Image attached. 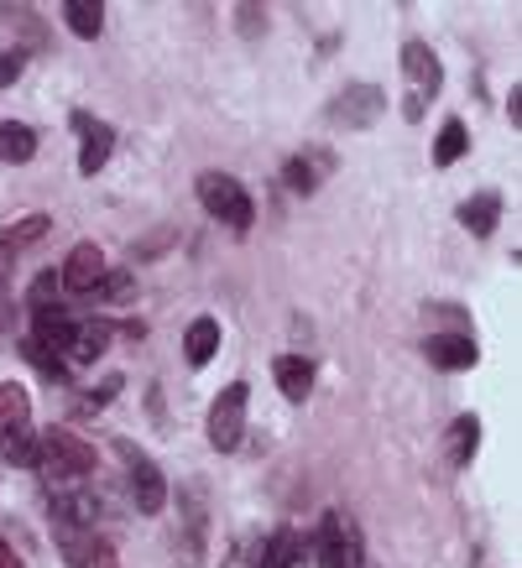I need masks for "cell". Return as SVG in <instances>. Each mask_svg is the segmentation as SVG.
Masks as SVG:
<instances>
[{"label": "cell", "instance_id": "cell-1", "mask_svg": "<svg viewBox=\"0 0 522 568\" xmlns=\"http://www.w3.org/2000/svg\"><path fill=\"white\" fill-rule=\"evenodd\" d=\"M37 469L52 475V480H73V475H89L94 469V448L69 428H48L37 433Z\"/></svg>", "mask_w": 522, "mask_h": 568}, {"label": "cell", "instance_id": "cell-2", "mask_svg": "<svg viewBox=\"0 0 522 568\" xmlns=\"http://www.w3.org/2000/svg\"><path fill=\"white\" fill-rule=\"evenodd\" d=\"M116 454H121V465H126V485H131L137 511L141 517H157V511L168 506V480H162V469L152 465V454H141L131 438H116Z\"/></svg>", "mask_w": 522, "mask_h": 568}, {"label": "cell", "instance_id": "cell-3", "mask_svg": "<svg viewBox=\"0 0 522 568\" xmlns=\"http://www.w3.org/2000/svg\"><path fill=\"white\" fill-rule=\"evenodd\" d=\"M199 204H204L220 224H230V230H245V224L257 220V204H251L245 183H235L230 173H204L199 178Z\"/></svg>", "mask_w": 522, "mask_h": 568}, {"label": "cell", "instance_id": "cell-4", "mask_svg": "<svg viewBox=\"0 0 522 568\" xmlns=\"http://www.w3.org/2000/svg\"><path fill=\"white\" fill-rule=\"evenodd\" d=\"M245 402H251V386L245 381H230L225 392L214 396V407H209V444L230 454V448H241L245 438Z\"/></svg>", "mask_w": 522, "mask_h": 568}, {"label": "cell", "instance_id": "cell-5", "mask_svg": "<svg viewBox=\"0 0 522 568\" xmlns=\"http://www.w3.org/2000/svg\"><path fill=\"white\" fill-rule=\"evenodd\" d=\"M319 568H365L361 532H355L340 511H330L324 527H319Z\"/></svg>", "mask_w": 522, "mask_h": 568}, {"label": "cell", "instance_id": "cell-6", "mask_svg": "<svg viewBox=\"0 0 522 568\" xmlns=\"http://www.w3.org/2000/svg\"><path fill=\"white\" fill-rule=\"evenodd\" d=\"M382 110H387V94L377 84H350V89H340V94H334L330 121L345 125V131H361V125H371Z\"/></svg>", "mask_w": 522, "mask_h": 568}, {"label": "cell", "instance_id": "cell-7", "mask_svg": "<svg viewBox=\"0 0 522 568\" xmlns=\"http://www.w3.org/2000/svg\"><path fill=\"white\" fill-rule=\"evenodd\" d=\"M104 272H110V266H104V251L94 241H84L69 251L63 272H58V287H63V293H94Z\"/></svg>", "mask_w": 522, "mask_h": 568}, {"label": "cell", "instance_id": "cell-8", "mask_svg": "<svg viewBox=\"0 0 522 568\" xmlns=\"http://www.w3.org/2000/svg\"><path fill=\"white\" fill-rule=\"evenodd\" d=\"M73 125L84 131V146H79V173L94 178V173L104 168V162H110V152H116V131H110L104 121H89L84 110L73 115Z\"/></svg>", "mask_w": 522, "mask_h": 568}, {"label": "cell", "instance_id": "cell-9", "mask_svg": "<svg viewBox=\"0 0 522 568\" xmlns=\"http://www.w3.org/2000/svg\"><path fill=\"white\" fill-rule=\"evenodd\" d=\"M402 73L413 79V100L423 104L429 94H439V84H444V69H439V58L423 42H408L402 48Z\"/></svg>", "mask_w": 522, "mask_h": 568}, {"label": "cell", "instance_id": "cell-10", "mask_svg": "<svg viewBox=\"0 0 522 568\" xmlns=\"http://www.w3.org/2000/svg\"><path fill=\"white\" fill-rule=\"evenodd\" d=\"M104 345H110V324H104V318H73L69 339H63V355L79 361V365H89V361H100L104 355Z\"/></svg>", "mask_w": 522, "mask_h": 568}, {"label": "cell", "instance_id": "cell-11", "mask_svg": "<svg viewBox=\"0 0 522 568\" xmlns=\"http://www.w3.org/2000/svg\"><path fill=\"white\" fill-rule=\"evenodd\" d=\"M423 355H429L439 371H470V365H475V339H470V334H429Z\"/></svg>", "mask_w": 522, "mask_h": 568}, {"label": "cell", "instance_id": "cell-12", "mask_svg": "<svg viewBox=\"0 0 522 568\" xmlns=\"http://www.w3.org/2000/svg\"><path fill=\"white\" fill-rule=\"evenodd\" d=\"M32 423V402L21 392L17 381H0V438H11V433H27Z\"/></svg>", "mask_w": 522, "mask_h": 568}, {"label": "cell", "instance_id": "cell-13", "mask_svg": "<svg viewBox=\"0 0 522 568\" xmlns=\"http://www.w3.org/2000/svg\"><path fill=\"white\" fill-rule=\"evenodd\" d=\"M272 376H278V386H282L288 402H303V396L313 392V365L303 361V355H282V361L272 365Z\"/></svg>", "mask_w": 522, "mask_h": 568}, {"label": "cell", "instance_id": "cell-14", "mask_svg": "<svg viewBox=\"0 0 522 568\" xmlns=\"http://www.w3.org/2000/svg\"><path fill=\"white\" fill-rule=\"evenodd\" d=\"M37 156V131L21 121H0V162H11V168H21V162H32Z\"/></svg>", "mask_w": 522, "mask_h": 568}, {"label": "cell", "instance_id": "cell-15", "mask_svg": "<svg viewBox=\"0 0 522 568\" xmlns=\"http://www.w3.org/2000/svg\"><path fill=\"white\" fill-rule=\"evenodd\" d=\"M496 220H502V199H496V193H475V199L460 204V224H465L470 235H491Z\"/></svg>", "mask_w": 522, "mask_h": 568}, {"label": "cell", "instance_id": "cell-16", "mask_svg": "<svg viewBox=\"0 0 522 568\" xmlns=\"http://www.w3.org/2000/svg\"><path fill=\"white\" fill-rule=\"evenodd\" d=\"M214 349H220V324H214V318H193L189 334H183V355H189V365H209L214 361Z\"/></svg>", "mask_w": 522, "mask_h": 568}, {"label": "cell", "instance_id": "cell-17", "mask_svg": "<svg viewBox=\"0 0 522 568\" xmlns=\"http://www.w3.org/2000/svg\"><path fill=\"white\" fill-rule=\"evenodd\" d=\"M48 214H27V220H17L11 230H0V256L6 251H21V245H37L42 235H48Z\"/></svg>", "mask_w": 522, "mask_h": 568}, {"label": "cell", "instance_id": "cell-18", "mask_svg": "<svg viewBox=\"0 0 522 568\" xmlns=\"http://www.w3.org/2000/svg\"><path fill=\"white\" fill-rule=\"evenodd\" d=\"M89 297H100V303H110V308H121V303H131V297H137V272H131V266H121V272H104L100 287H94Z\"/></svg>", "mask_w": 522, "mask_h": 568}, {"label": "cell", "instance_id": "cell-19", "mask_svg": "<svg viewBox=\"0 0 522 568\" xmlns=\"http://www.w3.org/2000/svg\"><path fill=\"white\" fill-rule=\"evenodd\" d=\"M298 564V532L293 527H282V532L267 537V548H261V564L257 568H293Z\"/></svg>", "mask_w": 522, "mask_h": 568}, {"label": "cell", "instance_id": "cell-20", "mask_svg": "<svg viewBox=\"0 0 522 568\" xmlns=\"http://www.w3.org/2000/svg\"><path fill=\"white\" fill-rule=\"evenodd\" d=\"M63 17H69V32L73 37H100L104 6H94V0H69V6H63Z\"/></svg>", "mask_w": 522, "mask_h": 568}, {"label": "cell", "instance_id": "cell-21", "mask_svg": "<svg viewBox=\"0 0 522 568\" xmlns=\"http://www.w3.org/2000/svg\"><path fill=\"white\" fill-rule=\"evenodd\" d=\"M465 146H470L465 125L444 121V125H439V141H434V162H439V168H450V162H460V156H465Z\"/></svg>", "mask_w": 522, "mask_h": 568}, {"label": "cell", "instance_id": "cell-22", "mask_svg": "<svg viewBox=\"0 0 522 568\" xmlns=\"http://www.w3.org/2000/svg\"><path fill=\"white\" fill-rule=\"evenodd\" d=\"M475 444H481V423H475V417H460V423L450 428V459L454 465H470Z\"/></svg>", "mask_w": 522, "mask_h": 568}, {"label": "cell", "instance_id": "cell-23", "mask_svg": "<svg viewBox=\"0 0 522 568\" xmlns=\"http://www.w3.org/2000/svg\"><path fill=\"white\" fill-rule=\"evenodd\" d=\"M21 355H27V361H32V365H37V371H42V376H48V381H69V365L58 361L52 349H42V345H37V339H21Z\"/></svg>", "mask_w": 522, "mask_h": 568}, {"label": "cell", "instance_id": "cell-24", "mask_svg": "<svg viewBox=\"0 0 522 568\" xmlns=\"http://www.w3.org/2000/svg\"><path fill=\"white\" fill-rule=\"evenodd\" d=\"M0 448H6V459L11 465H32L37 469V433H11V438H0Z\"/></svg>", "mask_w": 522, "mask_h": 568}, {"label": "cell", "instance_id": "cell-25", "mask_svg": "<svg viewBox=\"0 0 522 568\" xmlns=\"http://www.w3.org/2000/svg\"><path fill=\"white\" fill-rule=\"evenodd\" d=\"M282 178H288V189H293V193H313V189H319V168H313L309 156H293V162L282 168Z\"/></svg>", "mask_w": 522, "mask_h": 568}, {"label": "cell", "instance_id": "cell-26", "mask_svg": "<svg viewBox=\"0 0 522 568\" xmlns=\"http://www.w3.org/2000/svg\"><path fill=\"white\" fill-rule=\"evenodd\" d=\"M21 69H27V52H21V48L0 52V89H6V84H17V79H21Z\"/></svg>", "mask_w": 522, "mask_h": 568}, {"label": "cell", "instance_id": "cell-27", "mask_svg": "<svg viewBox=\"0 0 522 568\" xmlns=\"http://www.w3.org/2000/svg\"><path fill=\"white\" fill-rule=\"evenodd\" d=\"M52 293H58V276H52V272H42V276H37V282H32V293H27V303H32V313H42V308H48V297Z\"/></svg>", "mask_w": 522, "mask_h": 568}, {"label": "cell", "instance_id": "cell-28", "mask_svg": "<svg viewBox=\"0 0 522 568\" xmlns=\"http://www.w3.org/2000/svg\"><path fill=\"white\" fill-rule=\"evenodd\" d=\"M506 115H512V125H522V89H512V104H506Z\"/></svg>", "mask_w": 522, "mask_h": 568}, {"label": "cell", "instance_id": "cell-29", "mask_svg": "<svg viewBox=\"0 0 522 568\" xmlns=\"http://www.w3.org/2000/svg\"><path fill=\"white\" fill-rule=\"evenodd\" d=\"M94 564H100V568H116V558H110V552L100 548V558H94Z\"/></svg>", "mask_w": 522, "mask_h": 568}, {"label": "cell", "instance_id": "cell-30", "mask_svg": "<svg viewBox=\"0 0 522 568\" xmlns=\"http://www.w3.org/2000/svg\"><path fill=\"white\" fill-rule=\"evenodd\" d=\"M0 568H21L17 558H11V552H0Z\"/></svg>", "mask_w": 522, "mask_h": 568}, {"label": "cell", "instance_id": "cell-31", "mask_svg": "<svg viewBox=\"0 0 522 568\" xmlns=\"http://www.w3.org/2000/svg\"><path fill=\"white\" fill-rule=\"evenodd\" d=\"M0 328H6V308H0Z\"/></svg>", "mask_w": 522, "mask_h": 568}, {"label": "cell", "instance_id": "cell-32", "mask_svg": "<svg viewBox=\"0 0 522 568\" xmlns=\"http://www.w3.org/2000/svg\"><path fill=\"white\" fill-rule=\"evenodd\" d=\"M0 287H6V272H0Z\"/></svg>", "mask_w": 522, "mask_h": 568}]
</instances>
